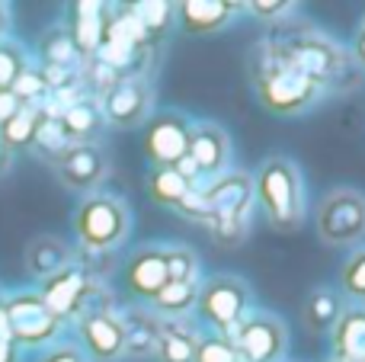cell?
Masks as SVG:
<instances>
[{"label":"cell","mask_w":365,"mask_h":362,"mask_svg":"<svg viewBox=\"0 0 365 362\" xmlns=\"http://www.w3.org/2000/svg\"><path fill=\"white\" fill-rule=\"evenodd\" d=\"M250 83L259 106L279 119L308 115L314 106L327 100V90L314 83L269 36L259 38L250 51Z\"/></svg>","instance_id":"6da1fadb"},{"label":"cell","mask_w":365,"mask_h":362,"mask_svg":"<svg viewBox=\"0 0 365 362\" xmlns=\"http://www.w3.org/2000/svg\"><path fill=\"white\" fill-rule=\"evenodd\" d=\"M272 42L282 45V51L311 77L314 83H321L330 93H349L362 83V71L356 68L353 55L343 42H336L334 36L321 32L311 23H295L285 19L282 26H272L269 32Z\"/></svg>","instance_id":"7a4b0ae2"},{"label":"cell","mask_w":365,"mask_h":362,"mask_svg":"<svg viewBox=\"0 0 365 362\" xmlns=\"http://www.w3.org/2000/svg\"><path fill=\"white\" fill-rule=\"evenodd\" d=\"M253 199L269 228L276 231H298L308 215V190L298 160L289 154H269L259 160L253 173Z\"/></svg>","instance_id":"3957f363"},{"label":"cell","mask_w":365,"mask_h":362,"mask_svg":"<svg viewBox=\"0 0 365 362\" xmlns=\"http://www.w3.org/2000/svg\"><path fill=\"white\" fill-rule=\"evenodd\" d=\"M192 186L205 199V224L215 234V241H221L225 247H234L237 241H244L247 231H250L253 209H257L253 173L231 167L227 173H221L215 180L199 177Z\"/></svg>","instance_id":"277c9868"},{"label":"cell","mask_w":365,"mask_h":362,"mask_svg":"<svg viewBox=\"0 0 365 362\" xmlns=\"http://www.w3.org/2000/svg\"><path fill=\"white\" fill-rule=\"evenodd\" d=\"M74 237L83 254H113L132 234V205L115 192H90L74 209Z\"/></svg>","instance_id":"5b68a950"},{"label":"cell","mask_w":365,"mask_h":362,"mask_svg":"<svg viewBox=\"0 0 365 362\" xmlns=\"http://www.w3.org/2000/svg\"><path fill=\"white\" fill-rule=\"evenodd\" d=\"M195 324L208 333H227L253 311V292L250 282H244L240 276H208L199 282V299H195Z\"/></svg>","instance_id":"8992f818"},{"label":"cell","mask_w":365,"mask_h":362,"mask_svg":"<svg viewBox=\"0 0 365 362\" xmlns=\"http://www.w3.org/2000/svg\"><path fill=\"white\" fill-rule=\"evenodd\" d=\"M0 314H4L13 346H29V350L51 346L58 343V337L64 331V321L51 314V308L38 295V289L36 292H26V289L13 292L10 299L0 301Z\"/></svg>","instance_id":"52a82bcc"},{"label":"cell","mask_w":365,"mask_h":362,"mask_svg":"<svg viewBox=\"0 0 365 362\" xmlns=\"http://www.w3.org/2000/svg\"><path fill=\"white\" fill-rule=\"evenodd\" d=\"M317 237L327 247H359L365 244V192L336 186L317 205Z\"/></svg>","instance_id":"ba28073f"},{"label":"cell","mask_w":365,"mask_h":362,"mask_svg":"<svg viewBox=\"0 0 365 362\" xmlns=\"http://www.w3.org/2000/svg\"><path fill=\"white\" fill-rule=\"evenodd\" d=\"M195 119L182 109H154L141 125V154L151 167H173L189 154Z\"/></svg>","instance_id":"9c48e42d"},{"label":"cell","mask_w":365,"mask_h":362,"mask_svg":"<svg viewBox=\"0 0 365 362\" xmlns=\"http://www.w3.org/2000/svg\"><path fill=\"white\" fill-rule=\"evenodd\" d=\"M240 362H285L289 356V327L279 314L253 308L231 333Z\"/></svg>","instance_id":"30bf717a"},{"label":"cell","mask_w":365,"mask_h":362,"mask_svg":"<svg viewBox=\"0 0 365 362\" xmlns=\"http://www.w3.org/2000/svg\"><path fill=\"white\" fill-rule=\"evenodd\" d=\"M51 167H55L58 183L81 196L96 192L109 177V157L100 141H74Z\"/></svg>","instance_id":"8fae6325"},{"label":"cell","mask_w":365,"mask_h":362,"mask_svg":"<svg viewBox=\"0 0 365 362\" xmlns=\"http://www.w3.org/2000/svg\"><path fill=\"white\" fill-rule=\"evenodd\" d=\"M103 119L113 128H141L154 115V81L148 77H125L100 100Z\"/></svg>","instance_id":"7c38bea8"},{"label":"cell","mask_w":365,"mask_h":362,"mask_svg":"<svg viewBox=\"0 0 365 362\" xmlns=\"http://www.w3.org/2000/svg\"><path fill=\"white\" fill-rule=\"evenodd\" d=\"M77 337H81V350L96 362H115L125 356V327L115 308L77 318Z\"/></svg>","instance_id":"4fadbf2b"},{"label":"cell","mask_w":365,"mask_h":362,"mask_svg":"<svg viewBox=\"0 0 365 362\" xmlns=\"http://www.w3.org/2000/svg\"><path fill=\"white\" fill-rule=\"evenodd\" d=\"M189 160L195 164L199 177L215 180L234 167V141L218 122H195L192 141H189Z\"/></svg>","instance_id":"5bb4252c"},{"label":"cell","mask_w":365,"mask_h":362,"mask_svg":"<svg viewBox=\"0 0 365 362\" xmlns=\"http://www.w3.org/2000/svg\"><path fill=\"white\" fill-rule=\"evenodd\" d=\"M122 279L132 299L151 305V299L167 286V244H145L122 267Z\"/></svg>","instance_id":"9a60e30c"},{"label":"cell","mask_w":365,"mask_h":362,"mask_svg":"<svg viewBox=\"0 0 365 362\" xmlns=\"http://www.w3.org/2000/svg\"><path fill=\"white\" fill-rule=\"evenodd\" d=\"M240 10H244V4H234V0H182L177 4V19L192 36H215Z\"/></svg>","instance_id":"2e32d148"},{"label":"cell","mask_w":365,"mask_h":362,"mask_svg":"<svg viewBox=\"0 0 365 362\" xmlns=\"http://www.w3.org/2000/svg\"><path fill=\"white\" fill-rule=\"evenodd\" d=\"M71 263H74V250L58 234H38L26 244V269H29V276L38 282L51 279V276L61 273Z\"/></svg>","instance_id":"e0dca14e"},{"label":"cell","mask_w":365,"mask_h":362,"mask_svg":"<svg viewBox=\"0 0 365 362\" xmlns=\"http://www.w3.org/2000/svg\"><path fill=\"white\" fill-rule=\"evenodd\" d=\"M202 327L192 318H160L154 356L160 362H192Z\"/></svg>","instance_id":"ac0fdd59"},{"label":"cell","mask_w":365,"mask_h":362,"mask_svg":"<svg viewBox=\"0 0 365 362\" xmlns=\"http://www.w3.org/2000/svg\"><path fill=\"white\" fill-rule=\"evenodd\" d=\"M336 362H365V305H346L330 331Z\"/></svg>","instance_id":"d6986e66"},{"label":"cell","mask_w":365,"mask_h":362,"mask_svg":"<svg viewBox=\"0 0 365 362\" xmlns=\"http://www.w3.org/2000/svg\"><path fill=\"white\" fill-rule=\"evenodd\" d=\"M106 6L109 4H100V0H81V4H74V16H71L68 29H71V36H74V45H77L83 61L93 58L96 48H100V42H103Z\"/></svg>","instance_id":"ffe728a7"},{"label":"cell","mask_w":365,"mask_h":362,"mask_svg":"<svg viewBox=\"0 0 365 362\" xmlns=\"http://www.w3.org/2000/svg\"><path fill=\"white\" fill-rule=\"evenodd\" d=\"M343 308H346V299L340 295L336 286H314L311 295L304 299L302 321L311 333H330L340 321Z\"/></svg>","instance_id":"44dd1931"},{"label":"cell","mask_w":365,"mask_h":362,"mask_svg":"<svg viewBox=\"0 0 365 362\" xmlns=\"http://www.w3.org/2000/svg\"><path fill=\"white\" fill-rule=\"evenodd\" d=\"M122 327H125V356H154V346H158V327L160 318L151 308H128L119 311Z\"/></svg>","instance_id":"7402d4cb"},{"label":"cell","mask_w":365,"mask_h":362,"mask_svg":"<svg viewBox=\"0 0 365 362\" xmlns=\"http://www.w3.org/2000/svg\"><path fill=\"white\" fill-rule=\"evenodd\" d=\"M61 128L68 132L71 141H96V135H100V128L106 125V119H103V109H100V100H93V96H81L77 103H71L68 109L61 113Z\"/></svg>","instance_id":"603a6c76"},{"label":"cell","mask_w":365,"mask_h":362,"mask_svg":"<svg viewBox=\"0 0 365 362\" xmlns=\"http://www.w3.org/2000/svg\"><path fill=\"white\" fill-rule=\"evenodd\" d=\"M38 61H42V68H81L83 64L68 23H58L42 32V38H38Z\"/></svg>","instance_id":"cb8c5ba5"},{"label":"cell","mask_w":365,"mask_h":362,"mask_svg":"<svg viewBox=\"0 0 365 362\" xmlns=\"http://www.w3.org/2000/svg\"><path fill=\"white\" fill-rule=\"evenodd\" d=\"M199 299V282H177L167 279V286L151 299V311L158 318H189Z\"/></svg>","instance_id":"d4e9b609"},{"label":"cell","mask_w":365,"mask_h":362,"mask_svg":"<svg viewBox=\"0 0 365 362\" xmlns=\"http://www.w3.org/2000/svg\"><path fill=\"white\" fill-rule=\"evenodd\" d=\"M128 10L135 13V19L151 36L154 45L164 42L177 23V4H167V0H138V4H128Z\"/></svg>","instance_id":"484cf974"},{"label":"cell","mask_w":365,"mask_h":362,"mask_svg":"<svg viewBox=\"0 0 365 362\" xmlns=\"http://www.w3.org/2000/svg\"><path fill=\"white\" fill-rule=\"evenodd\" d=\"M189 190H192V180L182 177L177 167H151V173H148V196L158 205L177 209Z\"/></svg>","instance_id":"4316f807"},{"label":"cell","mask_w":365,"mask_h":362,"mask_svg":"<svg viewBox=\"0 0 365 362\" xmlns=\"http://www.w3.org/2000/svg\"><path fill=\"white\" fill-rule=\"evenodd\" d=\"M42 119V113L32 106H19L16 113L6 122H0V145L6 151H23V148H32V135H36V125Z\"/></svg>","instance_id":"83f0119b"},{"label":"cell","mask_w":365,"mask_h":362,"mask_svg":"<svg viewBox=\"0 0 365 362\" xmlns=\"http://www.w3.org/2000/svg\"><path fill=\"white\" fill-rule=\"evenodd\" d=\"M336 289L346 299V305H365V244H359V247H353L346 254Z\"/></svg>","instance_id":"f1b7e54d"},{"label":"cell","mask_w":365,"mask_h":362,"mask_svg":"<svg viewBox=\"0 0 365 362\" xmlns=\"http://www.w3.org/2000/svg\"><path fill=\"white\" fill-rule=\"evenodd\" d=\"M74 145V141L68 138V132L61 128V122L58 119H48V115H42L36 125V135H32V151L42 154L48 164H55L58 157H61L68 148Z\"/></svg>","instance_id":"f546056e"},{"label":"cell","mask_w":365,"mask_h":362,"mask_svg":"<svg viewBox=\"0 0 365 362\" xmlns=\"http://www.w3.org/2000/svg\"><path fill=\"white\" fill-rule=\"evenodd\" d=\"M167 279L202 282V260L189 244H167Z\"/></svg>","instance_id":"4dcf8cb0"},{"label":"cell","mask_w":365,"mask_h":362,"mask_svg":"<svg viewBox=\"0 0 365 362\" xmlns=\"http://www.w3.org/2000/svg\"><path fill=\"white\" fill-rule=\"evenodd\" d=\"M26 68H29L26 48L19 42H13V38H4L0 42V93H6Z\"/></svg>","instance_id":"1f68e13d"},{"label":"cell","mask_w":365,"mask_h":362,"mask_svg":"<svg viewBox=\"0 0 365 362\" xmlns=\"http://www.w3.org/2000/svg\"><path fill=\"white\" fill-rule=\"evenodd\" d=\"M192 362H240V356H237V350H234L231 337L202 331L199 340H195V359Z\"/></svg>","instance_id":"d6a6232c"},{"label":"cell","mask_w":365,"mask_h":362,"mask_svg":"<svg viewBox=\"0 0 365 362\" xmlns=\"http://www.w3.org/2000/svg\"><path fill=\"white\" fill-rule=\"evenodd\" d=\"M244 10L250 13L253 19L259 23H269V26H282L285 19H295L298 6L292 0H247Z\"/></svg>","instance_id":"836d02e7"},{"label":"cell","mask_w":365,"mask_h":362,"mask_svg":"<svg viewBox=\"0 0 365 362\" xmlns=\"http://www.w3.org/2000/svg\"><path fill=\"white\" fill-rule=\"evenodd\" d=\"M36 362H90V356L81 350V343H71V340H58V343L45 346L42 356Z\"/></svg>","instance_id":"e575fe53"},{"label":"cell","mask_w":365,"mask_h":362,"mask_svg":"<svg viewBox=\"0 0 365 362\" xmlns=\"http://www.w3.org/2000/svg\"><path fill=\"white\" fill-rule=\"evenodd\" d=\"M349 55H353L356 68L365 74V16L359 19V26H356L353 38H349Z\"/></svg>","instance_id":"d590c367"},{"label":"cell","mask_w":365,"mask_h":362,"mask_svg":"<svg viewBox=\"0 0 365 362\" xmlns=\"http://www.w3.org/2000/svg\"><path fill=\"white\" fill-rule=\"evenodd\" d=\"M16 109H19V103H16V96H13L10 90H6V93H0V122H6L13 113H16Z\"/></svg>","instance_id":"8d00e7d4"},{"label":"cell","mask_w":365,"mask_h":362,"mask_svg":"<svg viewBox=\"0 0 365 362\" xmlns=\"http://www.w3.org/2000/svg\"><path fill=\"white\" fill-rule=\"evenodd\" d=\"M6 29H10V6H6V4H0V42H4Z\"/></svg>","instance_id":"74e56055"},{"label":"cell","mask_w":365,"mask_h":362,"mask_svg":"<svg viewBox=\"0 0 365 362\" xmlns=\"http://www.w3.org/2000/svg\"><path fill=\"white\" fill-rule=\"evenodd\" d=\"M10 160H13V154H10V151H6V148H4V145H0V177H4V173H6V170H10Z\"/></svg>","instance_id":"f35d334b"},{"label":"cell","mask_w":365,"mask_h":362,"mask_svg":"<svg viewBox=\"0 0 365 362\" xmlns=\"http://www.w3.org/2000/svg\"><path fill=\"white\" fill-rule=\"evenodd\" d=\"M330 362H336V359H330Z\"/></svg>","instance_id":"ab89813d"}]
</instances>
